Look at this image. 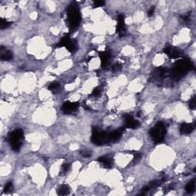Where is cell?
Returning <instances> with one entry per match:
<instances>
[{
    "instance_id": "1",
    "label": "cell",
    "mask_w": 196,
    "mask_h": 196,
    "mask_svg": "<svg viewBox=\"0 0 196 196\" xmlns=\"http://www.w3.org/2000/svg\"><path fill=\"white\" fill-rule=\"evenodd\" d=\"M67 19L68 24L69 30L71 32L75 30L79 26L81 21V13L79 8L75 2L71 3L67 8Z\"/></svg>"
},
{
    "instance_id": "2",
    "label": "cell",
    "mask_w": 196,
    "mask_h": 196,
    "mask_svg": "<svg viewBox=\"0 0 196 196\" xmlns=\"http://www.w3.org/2000/svg\"><path fill=\"white\" fill-rule=\"evenodd\" d=\"M192 67H193V65L189 60H181L175 64L171 75H172L174 78L179 79V78L184 76L189 70H191Z\"/></svg>"
},
{
    "instance_id": "3",
    "label": "cell",
    "mask_w": 196,
    "mask_h": 196,
    "mask_svg": "<svg viewBox=\"0 0 196 196\" xmlns=\"http://www.w3.org/2000/svg\"><path fill=\"white\" fill-rule=\"evenodd\" d=\"M166 134V126L163 122H158L149 130V135L156 143H160L164 140Z\"/></svg>"
},
{
    "instance_id": "4",
    "label": "cell",
    "mask_w": 196,
    "mask_h": 196,
    "mask_svg": "<svg viewBox=\"0 0 196 196\" xmlns=\"http://www.w3.org/2000/svg\"><path fill=\"white\" fill-rule=\"evenodd\" d=\"M24 138V133L22 129H16L12 131L9 135V142L11 148L13 151H18L22 145V140Z\"/></svg>"
},
{
    "instance_id": "5",
    "label": "cell",
    "mask_w": 196,
    "mask_h": 196,
    "mask_svg": "<svg viewBox=\"0 0 196 196\" xmlns=\"http://www.w3.org/2000/svg\"><path fill=\"white\" fill-rule=\"evenodd\" d=\"M91 142L98 146H103L109 143V133L98 129H94L91 136Z\"/></svg>"
},
{
    "instance_id": "6",
    "label": "cell",
    "mask_w": 196,
    "mask_h": 196,
    "mask_svg": "<svg viewBox=\"0 0 196 196\" xmlns=\"http://www.w3.org/2000/svg\"><path fill=\"white\" fill-rule=\"evenodd\" d=\"M78 106H79V104L77 102L67 101L63 103L62 106H61V110H62L64 113L70 114L75 112L78 109Z\"/></svg>"
},
{
    "instance_id": "7",
    "label": "cell",
    "mask_w": 196,
    "mask_h": 196,
    "mask_svg": "<svg viewBox=\"0 0 196 196\" xmlns=\"http://www.w3.org/2000/svg\"><path fill=\"white\" fill-rule=\"evenodd\" d=\"M164 52L169 58H172V59H176L182 56L181 51L173 46H168V47L165 48Z\"/></svg>"
},
{
    "instance_id": "8",
    "label": "cell",
    "mask_w": 196,
    "mask_h": 196,
    "mask_svg": "<svg viewBox=\"0 0 196 196\" xmlns=\"http://www.w3.org/2000/svg\"><path fill=\"white\" fill-rule=\"evenodd\" d=\"M124 118V124L126 128H129V129H136L140 126V123L138 120H135L133 117L131 115L126 114L123 117Z\"/></svg>"
},
{
    "instance_id": "9",
    "label": "cell",
    "mask_w": 196,
    "mask_h": 196,
    "mask_svg": "<svg viewBox=\"0 0 196 196\" xmlns=\"http://www.w3.org/2000/svg\"><path fill=\"white\" fill-rule=\"evenodd\" d=\"M117 32L120 35L123 36L126 32V25H125L124 15H119L117 17Z\"/></svg>"
},
{
    "instance_id": "10",
    "label": "cell",
    "mask_w": 196,
    "mask_h": 196,
    "mask_svg": "<svg viewBox=\"0 0 196 196\" xmlns=\"http://www.w3.org/2000/svg\"><path fill=\"white\" fill-rule=\"evenodd\" d=\"M98 161L102 164V166L106 169H110L113 166V159L109 156H101L98 159Z\"/></svg>"
},
{
    "instance_id": "11",
    "label": "cell",
    "mask_w": 196,
    "mask_h": 196,
    "mask_svg": "<svg viewBox=\"0 0 196 196\" xmlns=\"http://www.w3.org/2000/svg\"><path fill=\"white\" fill-rule=\"evenodd\" d=\"M100 58V61H101V64L103 67H106L108 65L110 62V60L111 58V54L110 51L106 50L103 52H100L99 53Z\"/></svg>"
},
{
    "instance_id": "12",
    "label": "cell",
    "mask_w": 196,
    "mask_h": 196,
    "mask_svg": "<svg viewBox=\"0 0 196 196\" xmlns=\"http://www.w3.org/2000/svg\"><path fill=\"white\" fill-rule=\"evenodd\" d=\"M169 71L165 67H160L156 69L153 72V76L157 79H163L169 75Z\"/></svg>"
},
{
    "instance_id": "13",
    "label": "cell",
    "mask_w": 196,
    "mask_h": 196,
    "mask_svg": "<svg viewBox=\"0 0 196 196\" xmlns=\"http://www.w3.org/2000/svg\"><path fill=\"white\" fill-rule=\"evenodd\" d=\"M195 129V126L192 123H183L180 126V133L182 134H189Z\"/></svg>"
},
{
    "instance_id": "14",
    "label": "cell",
    "mask_w": 196,
    "mask_h": 196,
    "mask_svg": "<svg viewBox=\"0 0 196 196\" xmlns=\"http://www.w3.org/2000/svg\"><path fill=\"white\" fill-rule=\"evenodd\" d=\"M64 47L67 48V50L68 51V52L73 53V52H75L77 50H78V42L76 41V40H73L71 39V38H70Z\"/></svg>"
},
{
    "instance_id": "15",
    "label": "cell",
    "mask_w": 196,
    "mask_h": 196,
    "mask_svg": "<svg viewBox=\"0 0 196 196\" xmlns=\"http://www.w3.org/2000/svg\"><path fill=\"white\" fill-rule=\"evenodd\" d=\"M122 136V132L120 129L118 130H114L112 131L111 133H109V140L110 142V141H117V140H120V138Z\"/></svg>"
},
{
    "instance_id": "16",
    "label": "cell",
    "mask_w": 196,
    "mask_h": 196,
    "mask_svg": "<svg viewBox=\"0 0 196 196\" xmlns=\"http://www.w3.org/2000/svg\"><path fill=\"white\" fill-rule=\"evenodd\" d=\"M57 192H58V195H67L70 194L71 189L67 185H62V186L58 188Z\"/></svg>"
},
{
    "instance_id": "17",
    "label": "cell",
    "mask_w": 196,
    "mask_h": 196,
    "mask_svg": "<svg viewBox=\"0 0 196 196\" xmlns=\"http://www.w3.org/2000/svg\"><path fill=\"white\" fill-rule=\"evenodd\" d=\"M195 180H192V181H190L187 185H186V192H189V193H192L193 192H195Z\"/></svg>"
},
{
    "instance_id": "18",
    "label": "cell",
    "mask_w": 196,
    "mask_h": 196,
    "mask_svg": "<svg viewBox=\"0 0 196 196\" xmlns=\"http://www.w3.org/2000/svg\"><path fill=\"white\" fill-rule=\"evenodd\" d=\"M13 58V54L10 51H6L1 55V59L3 61H10Z\"/></svg>"
},
{
    "instance_id": "19",
    "label": "cell",
    "mask_w": 196,
    "mask_h": 196,
    "mask_svg": "<svg viewBox=\"0 0 196 196\" xmlns=\"http://www.w3.org/2000/svg\"><path fill=\"white\" fill-rule=\"evenodd\" d=\"M70 35H69V34H66L65 35H64V37H63L62 38H61V41L58 42V44H57V47L58 48H61V47H64L66 44V43L68 41V40L70 39Z\"/></svg>"
},
{
    "instance_id": "20",
    "label": "cell",
    "mask_w": 196,
    "mask_h": 196,
    "mask_svg": "<svg viewBox=\"0 0 196 196\" xmlns=\"http://www.w3.org/2000/svg\"><path fill=\"white\" fill-rule=\"evenodd\" d=\"M60 89V84L58 83L54 82L52 83L51 84H49L48 86V90H50L51 91H52L53 93H55V92L58 91Z\"/></svg>"
},
{
    "instance_id": "21",
    "label": "cell",
    "mask_w": 196,
    "mask_h": 196,
    "mask_svg": "<svg viewBox=\"0 0 196 196\" xmlns=\"http://www.w3.org/2000/svg\"><path fill=\"white\" fill-rule=\"evenodd\" d=\"M11 24H12V23L8 21L7 20L4 19V18H1V19H0V28H1L2 29H4L9 27V26L11 25Z\"/></svg>"
},
{
    "instance_id": "22",
    "label": "cell",
    "mask_w": 196,
    "mask_h": 196,
    "mask_svg": "<svg viewBox=\"0 0 196 196\" xmlns=\"http://www.w3.org/2000/svg\"><path fill=\"white\" fill-rule=\"evenodd\" d=\"M12 190H13V184H12V183H8L4 188V192L5 193H9Z\"/></svg>"
},
{
    "instance_id": "23",
    "label": "cell",
    "mask_w": 196,
    "mask_h": 196,
    "mask_svg": "<svg viewBox=\"0 0 196 196\" xmlns=\"http://www.w3.org/2000/svg\"><path fill=\"white\" fill-rule=\"evenodd\" d=\"M70 164L66 163V164L62 165V166H61V173H66V172H67L69 171V169H70Z\"/></svg>"
},
{
    "instance_id": "24",
    "label": "cell",
    "mask_w": 196,
    "mask_h": 196,
    "mask_svg": "<svg viewBox=\"0 0 196 196\" xmlns=\"http://www.w3.org/2000/svg\"><path fill=\"white\" fill-rule=\"evenodd\" d=\"M100 93H101V90H100V88H99V87H96V88L94 89V90L92 91L91 96L98 97L99 95L100 94Z\"/></svg>"
},
{
    "instance_id": "25",
    "label": "cell",
    "mask_w": 196,
    "mask_h": 196,
    "mask_svg": "<svg viewBox=\"0 0 196 196\" xmlns=\"http://www.w3.org/2000/svg\"><path fill=\"white\" fill-rule=\"evenodd\" d=\"M189 108H190V109H192V110L195 109V97H193V98L191 99L190 101H189Z\"/></svg>"
},
{
    "instance_id": "26",
    "label": "cell",
    "mask_w": 196,
    "mask_h": 196,
    "mask_svg": "<svg viewBox=\"0 0 196 196\" xmlns=\"http://www.w3.org/2000/svg\"><path fill=\"white\" fill-rule=\"evenodd\" d=\"M105 4V2L103 1H95L94 2V7L98 8V7H101L103 5Z\"/></svg>"
},
{
    "instance_id": "27",
    "label": "cell",
    "mask_w": 196,
    "mask_h": 196,
    "mask_svg": "<svg viewBox=\"0 0 196 196\" xmlns=\"http://www.w3.org/2000/svg\"><path fill=\"white\" fill-rule=\"evenodd\" d=\"M81 155H82L84 157H86V158H88V157H90V156H91V153H90L89 151L84 150V151H81Z\"/></svg>"
},
{
    "instance_id": "28",
    "label": "cell",
    "mask_w": 196,
    "mask_h": 196,
    "mask_svg": "<svg viewBox=\"0 0 196 196\" xmlns=\"http://www.w3.org/2000/svg\"><path fill=\"white\" fill-rule=\"evenodd\" d=\"M112 69L113 71H119L121 69V65H120V64H114L113 66Z\"/></svg>"
},
{
    "instance_id": "29",
    "label": "cell",
    "mask_w": 196,
    "mask_h": 196,
    "mask_svg": "<svg viewBox=\"0 0 196 196\" xmlns=\"http://www.w3.org/2000/svg\"><path fill=\"white\" fill-rule=\"evenodd\" d=\"M154 11H155V7H152L149 11H148L147 14L149 16H152V15L154 14Z\"/></svg>"
}]
</instances>
